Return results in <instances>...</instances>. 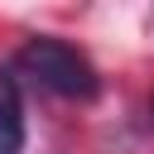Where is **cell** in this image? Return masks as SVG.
<instances>
[{"label":"cell","instance_id":"1","mask_svg":"<svg viewBox=\"0 0 154 154\" xmlns=\"http://www.w3.org/2000/svg\"><path fill=\"white\" fill-rule=\"evenodd\" d=\"M14 77H24L29 87L63 96V101H91L101 91L96 63L82 48H72L67 38H53V34H38V38L14 48Z\"/></svg>","mask_w":154,"mask_h":154},{"label":"cell","instance_id":"2","mask_svg":"<svg viewBox=\"0 0 154 154\" xmlns=\"http://www.w3.org/2000/svg\"><path fill=\"white\" fill-rule=\"evenodd\" d=\"M0 154H24V101L10 72H0Z\"/></svg>","mask_w":154,"mask_h":154}]
</instances>
